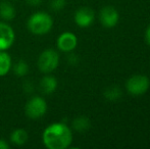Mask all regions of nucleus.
I'll return each instance as SVG.
<instances>
[{
    "instance_id": "ddd939ff",
    "label": "nucleus",
    "mask_w": 150,
    "mask_h": 149,
    "mask_svg": "<svg viewBox=\"0 0 150 149\" xmlns=\"http://www.w3.org/2000/svg\"><path fill=\"white\" fill-rule=\"evenodd\" d=\"M12 59L9 53L0 51V77H4L11 71Z\"/></svg>"
},
{
    "instance_id": "f03ea898",
    "label": "nucleus",
    "mask_w": 150,
    "mask_h": 149,
    "mask_svg": "<svg viewBox=\"0 0 150 149\" xmlns=\"http://www.w3.org/2000/svg\"><path fill=\"white\" fill-rule=\"evenodd\" d=\"M27 28L35 36H44L53 28V18L45 11L34 12L27 20Z\"/></svg>"
},
{
    "instance_id": "f257e3e1",
    "label": "nucleus",
    "mask_w": 150,
    "mask_h": 149,
    "mask_svg": "<svg viewBox=\"0 0 150 149\" xmlns=\"http://www.w3.org/2000/svg\"><path fill=\"white\" fill-rule=\"evenodd\" d=\"M42 141L48 149H67L73 142V132L64 123H52L44 129Z\"/></svg>"
},
{
    "instance_id": "423d86ee",
    "label": "nucleus",
    "mask_w": 150,
    "mask_h": 149,
    "mask_svg": "<svg viewBox=\"0 0 150 149\" xmlns=\"http://www.w3.org/2000/svg\"><path fill=\"white\" fill-rule=\"evenodd\" d=\"M16 33L7 22H0V51L8 50L14 43Z\"/></svg>"
},
{
    "instance_id": "412c9836",
    "label": "nucleus",
    "mask_w": 150,
    "mask_h": 149,
    "mask_svg": "<svg viewBox=\"0 0 150 149\" xmlns=\"http://www.w3.org/2000/svg\"><path fill=\"white\" fill-rule=\"evenodd\" d=\"M69 61L71 62V64H75L78 62V57L75 55V54H71V55L69 56Z\"/></svg>"
},
{
    "instance_id": "a211bd4d",
    "label": "nucleus",
    "mask_w": 150,
    "mask_h": 149,
    "mask_svg": "<svg viewBox=\"0 0 150 149\" xmlns=\"http://www.w3.org/2000/svg\"><path fill=\"white\" fill-rule=\"evenodd\" d=\"M24 89L27 93H31V91L33 90V85H32L31 82H29V81L25 82L24 83Z\"/></svg>"
},
{
    "instance_id": "39448f33",
    "label": "nucleus",
    "mask_w": 150,
    "mask_h": 149,
    "mask_svg": "<svg viewBox=\"0 0 150 149\" xmlns=\"http://www.w3.org/2000/svg\"><path fill=\"white\" fill-rule=\"evenodd\" d=\"M150 85L149 79L144 75H135L127 81L126 88L130 94L134 96L143 95L146 93Z\"/></svg>"
},
{
    "instance_id": "9d476101",
    "label": "nucleus",
    "mask_w": 150,
    "mask_h": 149,
    "mask_svg": "<svg viewBox=\"0 0 150 149\" xmlns=\"http://www.w3.org/2000/svg\"><path fill=\"white\" fill-rule=\"evenodd\" d=\"M58 82L57 79L53 76H50L49 74H45L43 78L39 82L40 91L45 95L52 94L56 89H57Z\"/></svg>"
},
{
    "instance_id": "20e7f679",
    "label": "nucleus",
    "mask_w": 150,
    "mask_h": 149,
    "mask_svg": "<svg viewBox=\"0 0 150 149\" xmlns=\"http://www.w3.org/2000/svg\"><path fill=\"white\" fill-rule=\"evenodd\" d=\"M47 102L42 96H32L25 105V113L30 119H39L47 112Z\"/></svg>"
},
{
    "instance_id": "7ed1b4c3",
    "label": "nucleus",
    "mask_w": 150,
    "mask_h": 149,
    "mask_svg": "<svg viewBox=\"0 0 150 149\" xmlns=\"http://www.w3.org/2000/svg\"><path fill=\"white\" fill-rule=\"evenodd\" d=\"M58 64H59V54L55 49L47 48L43 50L38 56V70L44 75L51 74L52 72H54L58 68Z\"/></svg>"
},
{
    "instance_id": "aec40b11",
    "label": "nucleus",
    "mask_w": 150,
    "mask_h": 149,
    "mask_svg": "<svg viewBox=\"0 0 150 149\" xmlns=\"http://www.w3.org/2000/svg\"><path fill=\"white\" fill-rule=\"evenodd\" d=\"M8 148H9V144L7 143V141L0 138V149H8Z\"/></svg>"
},
{
    "instance_id": "4468645a",
    "label": "nucleus",
    "mask_w": 150,
    "mask_h": 149,
    "mask_svg": "<svg viewBox=\"0 0 150 149\" xmlns=\"http://www.w3.org/2000/svg\"><path fill=\"white\" fill-rule=\"evenodd\" d=\"M73 128L74 130H76L77 132L83 133V132L87 131L90 128V121L87 117L85 115H80L77 117L73 121Z\"/></svg>"
},
{
    "instance_id": "2eb2a0df",
    "label": "nucleus",
    "mask_w": 150,
    "mask_h": 149,
    "mask_svg": "<svg viewBox=\"0 0 150 149\" xmlns=\"http://www.w3.org/2000/svg\"><path fill=\"white\" fill-rule=\"evenodd\" d=\"M11 70L13 71V74L16 76V77H25V76L28 75L29 73V64L27 61H25L24 59H20L18 61H16L14 64H12Z\"/></svg>"
},
{
    "instance_id": "6e6552de",
    "label": "nucleus",
    "mask_w": 150,
    "mask_h": 149,
    "mask_svg": "<svg viewBox=\"0 0 150 149\" xmlns=\"http://www.w3.org/2000/svg\"><path fill=\"white\" fill-rule=\"evenodd\" d=\"M120 16L117 10L112 6H105L100 10L99 20L105 28H113L119 23Z\"/></svg>"
},
{
    "instance_id": "4be33fe9",
    "label": "nucleus",
    "mask_w": 150,
    "mask_h": 149,
    "mask_svg": "<svg viewBox=\"0 0 150 149\" xmlns=\"http://www.w3.org/2000/svg\"><path fill=\"white\" fill-rule=\"evenodd\" d=\"M145 39H146V42L147 44L150 46V26L147 28L146 30V33H145Z\"/></svg>"
},
{
    "instance_id": "0eeeda50",
    "label": "nucleus",
    "mask_w": 150,
    "mask_h": 149,
    "mask_svg": "<svg viewBox=\"0 0 150 149\" xmlns=\"http://www.w3.org/2000/svg\"><path fill=\"white\" fill-rule=\"evenodd\" d=\"M78 45V38L71 32H63L56 40V46L58 50L62 52H71Z\"/></svg>"
},
{
    "instance_id": "f3484780",
    "label": "nucleus",
    "mask_w": 150,
    "mask_h": 149,
    "mask_svg": "<svg viewBox=\"0 0 150 149\" xmlns=\"http://www.w3.org/2000/svg\"><path fill=\"white\" fill-rule=\"evenodd\" d=\"M67 4V0H51L50 1V7L54 10V11H60L63 9Z\"/></svg>"
},
{
    "instance_id": "1a4fd4ad",
    "label": "nucleus",
    "mask_w": 150,
    "mask_h": 149,
    "mask_svg": "<svg viewBox=\"0 0 150 149\" xmlns=\"http://www.w3.org/2000/svg\"><path fill=\"white\" fill-rule=\"evenodd\" d=\"M75 23L80 28H88L93 24L95 18V14L92 8L81 7L75 13Z\"/></svg>"
},
{
    "instance_id": "f8f14e48",
    "label": "nucleus",
    "mask_w": 150,
    "mask_h": 149,
    "mask_svg": "<svg viewBox=\"0 0 150 149\" xmlns=\"http://www.w3.org/2000/svg\"><path fill=\"white\" fill-rule=\"evenodd\" d=\"M29 134L27 130L18 128L13 130L10 134V142L16 146H23L28 142Z\"/></svg>"
},
{
    "instance_id": "9b49d317",
    "label": "nucleus",
    "mask_w": 150,
    "mask_h": 149,
    "mask_svg": "<svg viewBox=\"0 0 150 149\" xmlns=\"http://www.w3.org/2000/svg\"><path fill=\"white\" fill-rule=\"evenodd\" d=\"M16 16L14 6L9 1H0V18L4 22H10Z\"/></svg>"
},
{
    "instance_id": "dca6fc26",
    "label": "nucleus",
    "mask_w": 150,
    "mask_h": 149,
    "mask_svg": "<svg viewBox=\"0 0 150 149\" xmlns=\"http://www.w3.org/2000/svg\"><path fill=\"white\" fill-rule=\"evenodd\" d=\"M104 97L108 101H117L122 97V90L117 86H111L108 87L104 91Z\"/></svg>"
},
{
    "instance_id": "6ab92c4d",
    "label": "nucleus",
    "mask_w": 150,
    "mask_h": 149,
    "mask_svg": "<svg viewBox=\"0 0 150 149\" xmlns=\"http://www.w3.org/2000/svg\"><path fill=\"white\" fill-rule=\"evenodd\" d=\"M26 1H27V3L31 6H39V5H41L43 0H26Z\"/></svg>"
}]
</instances>
